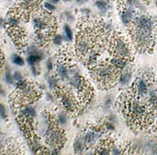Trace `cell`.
<instances>
[{
	"label": "cell",
	"mask_w": 157,
	"mask_h": 155,
	"mask_svg": "<svg viewBox=\"0 0 157 155\" xmlns=\"http://www.w3.org/2000/svg\"><path fill=\"white\" fill-rule=\"evenodd\" d=\"M123 110L128 118L137 124H144L150 121V111L146 104L137 97H127L123 100Z\"/></svg>",
	"instance_id": "7a4b0ae2"
},
{
	"label": "cell",
	"mask_w": 157,
	"mask_h": 155,
	"mask_svg": "<svg viewBox=\"0 0 157 155\" xmlns=\"http://www.w3.org/2000/svg\"><path fill=\"white\" fill-rule=\"evenodd\" d=\"M13 79H15L17 82H19V81L23 80V77H22L20 72H15V73H13Z\"/></svg>",
	"instance_id": "f546056e"
},
{
	"label": "cell",
	"mask_w": 157,
	"mask_h": 155,
	"mask_svg": "<svg viewBox=\"0 0 157 155\" xmlns=\"http://www.w3.org/2000/svg\"><path fill=\"white\" fill-rule=\"evenodd\" d=\"M47 137V141L49 145L55 148H58L63 145L64 142V134L63 131L57 126L50 124V126L48 128L46 134Z\"/></svg>",
	"instance_id": "52a82bcc"
},
{
	"label": "cell",
	"mask_w": 157,
	"mask_h": 155,
	"mask_svg": "<svg viewBox=\"0 0 157 155\" xmlns=\"http://www.w3.org/2000/svg\"><path fill=\"white\" fill-rule=\"evenodd\" d=\"M64 1H70V0H64Z\"/></svg>",
	"instance_id": "b9f144b4"
},
{
	"label": "cell",
	"mask_w": 157,
	"mask_h": 155,
	"mask_svg": "<svg viewBox=\"0 0 157 155\" xmlns=\"http://www.w3.org/2000/svg\"><path fill=\"white\" fill-rule=\"evenodd\" d=\"M41 3V0H20L18 6L14 8L11 12H14L20 18H28V12L36 9Z\"/></svg>",
	"instance_id": "8992f818"
},
{
	"label": "cell",
	"mask_w": 157,
	"mask_h": 155,
	"mask_svg": "<svg viewBox=\"0 0 157 155\" xmlns=\"http://www.w3.org/2000/svg\"><path fill=\"white\" fill-rule=\"evenodd\" d=\"M31 69H32V72H33V73H34V74H35V75H36L37 73H38V72H37L36 68V66H35V65H33V66H31Z\"/></svg>",
	"instance_id": "e575fe53"
},
{
	"label": "cell",
	"mask_w": 157,
	"mask_h": 155,
	"mask_svg": "<svg viewBox=\"0 0 157 155\" xmlns=\"http://www.w3.org/2000/svg\"><path fill=\"white\" fill-rule=\"evenodd\" d=\"M51 3H57L59 0H49Z\"/></svg>",
	"instance_id": "8d00e7d4"
},
{
	"label": "cell",
	"mask_w": 157,
	"mask_h": 155,
	"mask_svg": "<svg viewBox=\"0 0 157 155\" xmlns=\"http://www.w3.org/2000/svg\"><path fill=\"white\" fill-rule=\"evenodd\" d=\"M47 68H48L49 70H51L53 69V64H52V60H49L47 61Z\"/></svg>",
	"instance_id": "d6a6232c"
},
{
	"label": "cell",
	"mask_w": 157,
	"mask_h": 155,
	"mask_svg": "<svg viewBox=\"0 0 157 155\" xmlns=\"http://www.w3.org/2000/svg\"><path fill=\"white\" fill-rule=\"evenodd\" d=\"M33 24L35 28L41 34H45L44 32H49L51 33L54 28L56 26V21L55 18L48 12H39L37 15L33 18Z\"/></svg>",
	"instance_id": "5b68a950"
},
{
	"label": "cell",
	"mask_w": 157,
	"mask_h": 155,
	"mask_svg": "<svg viewBox=\"0 0 157 155\" xmlns=\"http://www.w3.org/2000/svg\"><path fill=\"white\" fill-rule=\"evenodd\" d=\"M58 96L60 99L61 104L63 105L64 109L68 111H75L77 108V102L71 92L66 90L64 88H58Z\"/></svg>",
	"instance_id": "ba28073f"
},
{
	"label": "cell",
	"mask_w": 157,
	"mask_h": 155,
	"mask_svg": "<svg viewBox=\"0 0 157 155\" xmlns=\"http://www.w3.org/2000/svg\"><path fill=\"white\" fill-rule=\"evenodd\" d=\"M0 146H1V140H0Z\"/></svg>",
	"instance_id": "7bdbcfd3"
},
{
	"label": "cell",
	"mask_w": 157,
	"mask_h": 155,
	"mask_svg": "<svg viewBox=\"0 0 157 155\" xmlns=\"http://www.w3.org/2000/svg\"><path fill=\"white\" fill-rule=\"evenodd\" d=\"M45 7H46V8H47L49 11H51V12L55 10V7L54 5H52V3H45Z\"/></svg>",
	"instance_id": "4dcf8cb0"
},
{
	"label": "cell",
	"mask_w": 157,
	"mask_h": 155,
	"mask_svg": "<svg viewBox=\"0 0 157 155\" xmlns=\"http://www.w3.org/2000/svg\"><path fill=\"white\" fill-rule=\"evenodd\" d=\"M0 94L1 95L5 94V92H4V90H3V88H2V86H0Z\"/></svg>",
	"instance_id": "d590c367"
},
{
	"label": "cell",
	"mask_w": 157,
	"mask_h": 155,
	"mask_svg": "<svg viewBox=\"0 0 157 155\" xmlns=\"http://www.w3.org/2000/svg\"><path fill=\"white\" fill-rule=\"evenodd\" d=\"M154 155H157V149L154 151Z\"/></svg>",
	"instance_id": "ab89813d"
},
{
	"label": "cell",
	"mask_w": 157,
	"mask_h": 155,
	"mask_svg": "<svg viewBox=\"0 0 157 155\" xmlns=\"http://www.w3.org/2000/svg\"><path fill=\"white\" fill-rule=\"evenodd\" d=\"M96 155H111V153L109 152L108 148H106L105 146H101L97 149Z\"/></svg>",
	"instance_id": "7402d4cb"
},
{
	"label": "cell",
	"mask_w": 157,
	"mask_h": 155,
	"mask_svg": "<svg viewBox=\"0 0 157 155\" xmlns=\"http://www.w3.org/2000/svg\"><path fill=\"white\" fill-rule=\"evenodd\" d=\"M0 155H3V154H2V153H0Z\"/></svg>",
	"instance_id": "ee69618b"
},
{
	"label": "cell",
	"mask_w": 157,
	"mask_h": 155,
	"mask_svg": "<svg viewBox=\"0 0 157 155\" xmlns=\"http://www.w3.org/2000/svg\"><path fill=\"white\" fill-rule=\"evenodd\" d=\"M5 80L8 83H12L13 82V78H12V74L10 73L9 69L6 70V74H5Z\"/></svg>",
	"instance_id": "4316f807"
},
{
	"label": "cell",
	"mask_w": 157,
	"mask_h": 155,
	"mask_svg": "<svg viewBox=\"0 0 157 155\" xmlns=\"http://www.w3.org/2000/svg\"><path fill=\"white\" fill-rule=\"evenodd\" d=\"M43 56H40V55H28L27 62L29 63V64L31 65V66H33V65H36V64L38 63L39 61L41 60Z\"/></svg>",
	"instance_id": "ac0fdd59"
},
{
	"label": "cell",
	"mask_w": 157,
	"mask_h": 155,
	"mask_svg": "<svg viewBox=\"0 0 157 155\" xmlns=\"http://www.w3.org/2000/svg\"><path fill=\"white\" fill-rule=\"evenodd\" d=\"M111 52L114 57H119L126 60L133 58V53L129 44L122 35L115 33L111 40Z\"/></svg>",
	"instance_id": "277c9868"
},
{
	"label": "cell",
	"mask_w": 157,
	"mask_h": 155,
	"mask_svg": "<svg viewBox=\"0 0 157 155\" xmlns=\"http://www.w3.org/2000/svg\"><path fill=\"white\" fill-rule=\"evenodd\" d=\"M132 78V73L129 72V70H125L124 72L120 73L118 77V83L122 86L128 84Z\"/></svg>",
	"instance_id": "2e32d148"
},
{
	"label": "cell",
	"mask_w": 157,
	"mask_h": 155,
	"mask_svg": "<svg viewBox=\"0 0 157 155\" xmlns=\"http://www.w3.org/2000/svg\"><path fill=\"white\" fill-rule=\"evenodd\" d=\"M85 148V144L82 140H77L74 143V150L76 153H82Z\"/></svg>",
	"instance_id": "d6986e66"
},
{
	"label": "cell",
	"mask_w": 157,
	"mask_h": 155,
	"mask_svg": "<svg viewBox=\"0 0 157 155\" xmlns=\"http://www.w3.org/2000/svg\"><path fill=\"white\" fill-rule=\"evenodd\" d=\"M96 5L101 11H106L108 9V3L106 0H98L96 2Z\"/></svg>",
	"instance_id": "ffe728a7"
},
{
	"label": "cell",
	"mask_w": 157,
	"mask_h": 155,
	"mask_svg": "<svg viewBox=\"0 0 157 155\" xmlns=\"http://www.w3.org/2000/svg\"><path fill=\"white\" fill-rule=\"evenodd\" d=\"M3 67V55H2V53L0 52V72Z\"/></svg>",
	"instance_id": "1f68e13d"
},
{
	"label": "cell",
	"mask_w": 157,
	"mask_h": 155,
	"mask_svg": "<svg viewBox=\"0 0 157 155\" xmlns=\"http://www.w3.org/2000/svg\"><path fill=\"white\" fill-rule=\"evenodd\" d=\"M146 102L150 109L157 110V88L151 85V88L146 94Z\"/></svg>",
	"instance_id": "8fae6325"
},
{
	"label": "cell",
	"mask_w": 157,
	"mask_h": 155,
	"mask_svg": "<svg viewBox=\"0 0 157 155\" xmlns=\"http://www.w3.org/2000/svg\"><path fill=\"white\" fill-rule=\"evenodd\" d=\"M20 92V97L26 102H31L38 98V92L33 86L28 83V85L23 89H18Z\"/></svg>",
	"instance_id": "30bf717a"
},
{
	"label": "cell",
	"mask_w": 157,
	"mask_h": 155,
	"mask_svg": "<svg viewBox=\"0 0 157 155\" xmlns=\"http://www.w3.org/2000/svg\"><path fill=\"white\" fill-rule=\"evenodd\" d=\"M151 88L149 78L146 75H142L136 79L133 83V91L137 97H146Z\"/></svg>",
	"instance_id": "9c48e42d"
},
{
	"label": "cell",
	"mask_w": 157,
	"mask_h": 155,
	"mask_svg": "<svg viewBox=\"0 0 157 155\" xmlns=\"http://www.w3.org/2000/svg\"><path fill=\"white\" fill-rule=\"evenodd\" d=\"M39 155H49V154L46 152H45V151H41V152H39Z\"/></svg>",
	"instance_id": "74e56055"
},
{
	"label": "cell",
	"mask_w": 157,
	"mask_h": 155,
	"mask_svg": "<svg viewBox=\"0 0 157 155\" xmlns=\"http://www.w3.org/2000/svg\"><path fill=\"white\" fill-rule=\"evenodd\" d=\"M110 153H111L112 155H122V151L120 150V149H118V147L116 146H112L110 147Z\"/></svg>",
	"instance_id": "484cf974"
},
{
	"label": "cell",
	"mask_w": 157,
	"mask_h": 155,
	"mask_svg": "<svg viewBox=\"0 0 157 155\" xmlns=\"http://www.w3.org/2000/svg\"><path fill=\"white\" fill-rule=\"evenodd\" d=\"M53 42L55 45H60L61 43H62V37H61L60 35H56L54 37V39H53Z\"/></svg>",
	"instance_id": "f1b7e54d"
},
{
	"label": "cell",
	"mask_w": 157,
	"mask_h": 155,
	"mask_svg": "<svg viewBox=\"0 0 157 155\" xmlns=\"http://www.w3.org/2000/svg\"><path fill=\"white\" fill-rule=\"evenodd\" d=\"M49 87L51 88H57L58 86V80L55 76H51L49 79Z\"/></svg>",
	"instance_id": "603a6c76"
},
{
	"label": "cell",
	"mask_w": 157,
	"mask_h": 155,
	"mask_svg": "<svg viewBox=\"0 0 157 155\" xmlns=\"http://www.w3.org/2000/svg\"><path fill=\"white\" fill-rule=\"evenodd\" d=\"M22 116L27 119H33L36 116V110L31 106H27L21 111Z\"/></svg>",
	"instance_id": "e0dca14e"
},
{
	"label": "cell",
	"mask_w": 157,
	"mask_h": 155,
	"mask_svg": "<svg viewBox=\"0 0 157 155\" xmlns=\"http://www.w3.org/2000/svg\"><path fill=\"white\" fill-rule=\"evenodd\" d=\"M3 22H4V21H3V19L2 18H0V27H1L2 25H3Z\"/></svg>",
	"instance_id": "f35d334b"
},
{
	"label": "cell",
	"mask_w": 157,
	"mask_h": 155,
	"mask_svg": "<svg viewBox=\"0 0 157 155\" xmlns=\"http://www.w3.org/2000/svg\"><path fill=\"white\" fill-rule=\"evenodd\" d=\"M12 60L14 64H17V65H18V66H22V65L24 64V60H23V59L21 58V56H19V55H13Z\"/></svg>",
	"instance_id": "44dd1931"
},
{
	"label": "cell",
	"mask_w": 157,
	"mask_h": 155,
	"mask_svg": "<svg viewBox=\"0 0 157 155\" xmlns=\"http://www.w3.org/2000/svg\"><path fill=\"white\" fill-rule=\"evenodd\" d=\"M64 31H65V35H66V37H68V39L72 40V38H73V32H72L71 28H70L68 25H66V26L64 27Z\"/></svg>",
	"instance_id": "d4e9b609"
},
{
	"label": "cell",
	"mask_w": 157,
	"mask_h": 155,
	"mask_svg": "<svg viewBox=\"0 0 157 155\" xmlns=\"http://www.w3.org/2000/svg\"><path fill=\"white\" fill-rule=\"evenodd\" d=\"M92 73L97 82L105 88L114 85L120 75L119 70L115 69L109 62H100L93 65Z\"/></svg>",
	"instance_id": "3957f363"
},
{
	"label": "cell",
	"mask_w": 157,
	"mask_h": 155,
	"mask_svg": "<svg viewBox=\"0 0 157 155\" xmlns=\"http://www.w3.org/2000/svg\"><path fill=\"white\" fill-rule=\"evenodd\" d=\"M127 60H124L123 58H119V57H114L112 58L109 61V63L118 70L121 71L124 70L125 68L127 67Z\"/></svg>",
	"instance_id": "9a60e30c"
},
{
	"label": "cell",
	"mask_w": 157,
	"mask_h": 155,
	"mask_svg": "<svg viewBox=\"0 0 157 155\" xmlns=\"http://www.w3.org/2000/svg\"><path fill=\"white\" fill-rule=\"evenodd\" d=\"M56 71L58 76L60 77L63 80H68L69 77L70 67L68 66V64L64 60H60L58 62L56 66Z\"/></svg>",
	"instance_id": "7c38bea8"
},
{
	"label": "cell",
	"mask_w": 157,
	"mask_h": 155,
	"mask_svg": "<svg viewBox=\"0 0 157 155\" xmlns=\"http://www.w3.org/2000/svg\"><path fill=\"white\" fill-rule=\"evenodd\" d=\"M0 117H2L3 119H5L7 117V113L5 107H3L2 104L0 103Z\"/></svg>",
	"instance_id": "83f0119b"
},
{
	"label": "cell",
	"mask_w": 157,
	"mask_h": 155,
	"mask_svg": "<svg viewBox=\"0 0 157 155\" xmlns=\"http://www.w3.org/2000/svg\"><path fill=\"white\" fill-rule=\"evenodd\" d=\"M155 23L147 15L137 16L131 22V34L136 46L142 50H148L153 45Z\"/></svg>",
	"instance_id": "6da1fadb"
},
{
	"label": "cell",
	"mask_w": 157,
	"mask_h": 155,
	"mask_svg": "<svg viewBox=\"0 0 157 155\" xmlns=\"http://www.w3.org/2000/svg\"><path fill=\"white\" fill-rule=\"evenodd\" d=\"M90 155H93V154H90Z\"/></svg>",
	"instance_id": "f6af8a7d"
},
{
	"label": "cell",
	"mask_w": 157,
	"mask_h": 155,
	"mask_svg": "<svg viewBox=\"0 0 157 155\" xmlns=\"http://www.w3.org/2000/svg\"><path fill=\"white\" fill-rule=\"evenodd\" d=\"M135 14V9L133 8H125L122 12L121 14V18H122V21L124 24L127 26L129 25L133 20V16Z\"/></svg>",
	"instance_id": "4fadbf2b"
},
{
	"label": "cell",
	"mask_w": 157,
	"mask_h": 155,
	"mask_svg": "<svg viewBox=\"0 0 157 155\" xmlns=\"http://www.w3.org/2000/svg\"><path fill=\"white\" fill-rule=\"evenodd\" d=\"M67 116H65V114L64 113H59L58 115V123H59V125H64L67 123Z\"/></svg>",
	"instance_id": "cb8c5ba5"
},
{
	"label": "cell",
	"mask_w": 157,
	"mask_h": 155,
	"mask_svg": "<svg viewBox=\"0 0 157 155\" xmlns=\"http://www.w3.org/2000/svg\"><path fill=\"white\" fill-rule=\"evenodd\" d=\"M99 136H100V134L97 131H90L85 134L82 141H83L85 145H91L96 141Z\"/></svg>",
	"instance_id": "5bb4252c"
},
{
	"label": "cell",
	"mask_w": 157,
	"mask_h": 155,
	"mask_svg": "<svg viewBox=\"0 0 157 155\" xmlns=\"http://www.w3.org/2000/svg\"><path fill=\"white\" fill-rule=\"evenodd\" d=\"M155 29H156V32H157V21H156V24H155Z\"/></svg>",
	"instance_id": "60d3db41"
},
{
	"label": "cell",
	"mask_w": 157,
	"mask_h": 155,
	"mask_svg": "<svg viewBox=\"0 0 157 155\" xmlns=\"http://www.w3.org/2000/svg\"><path fill=\"white\" fill-rule=\"evenodd\" d=\"M106 127H107V129H108L109 131H113V130L115 129V127H114V125H113L112 123H107V124H106Z\"/></svg>",
	"instance_id": "836d02e7"
}]
</instances>
